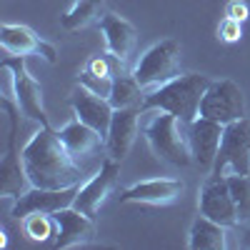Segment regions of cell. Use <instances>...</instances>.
I'll list each match as a JSON object with an SVG mask.
<instances>
[{
	"label": "cell",
	"instance_id": "22",
	"mask_svg": "<svg viewBox=\"0 0 250 250\" xmlns=\"http://www.w3.org/2000/svg\"><path fill=\"white\" fill-rule=\"evenodd\" d=\"M23 230L35 243H50L58 238V223L50 213H30L23 218Z\"/></svg>",
	"mask_w": 250,
	"mask_h": 250
},
{
	"label": "cell",
	"instance_id": "15",
	"mask_svg": "<svg viewBox=\"0 0 250 250\" xmlns=\"http://www.w3.org/2000/svg\"><path fill=\"white\" fill-rule=\"evenodd\" d=\"M100 33L105 38V48L113 55V60H118V62L130 60L135 43H138V33L128 20L115 15V13L100 15Z\"/></svg>",
	"mask_w": 250,
	"mask_h": 250
},
{
	"label": "cell",
	"instance_id": "19",
	"mask_svg": "<svg viewBox=\"0 0 250 250\" xmlns=\"http://www.w3.org/2000/svg\"><path fill=\"white\" fill-rule=\"evenodd\" d=\"M188 245L193 250H223L228 248V228L205 215H198L190 225Z\"/></svg>",
	"mask_w": 250,
	"mask_h": 250
},
{
	"label": "cell",
	"instance_id": "10",
	"mask_svg": "<svg viewBox=\"0 0 250 250\" xmlns=\"http://www.w3.org/2000/svg\"><path fill=\"white\" fill-rule=\"evenodd\" d=\"M78 188L80 185H73V188H30L28 193H23L20 198H15V205H13V218H20L23 220L25 215L30 213H58L62 208H70L75 203V195H78Z\"/></svg>",
	"mask_w": 250,
	"mask_h": 250
},
{
	"label": "cell",
	"instance_id": "26",
	"mask_svg": "<svg viewBox=\"0 0 250 250\" xmlns=\"http://www.w3.org/2000/svg\"><path fill=\"white\" fill-rule=\"evenodd\" d=\"M218 38L223 40V43H238V40L243 38V23L225 15L220 20V25H218Z\"/></svg>",
	"mask_w": 250,
	"mask_h": 250
},
{
	"label": "cell",
	"instance_id": "7",
	"mask_svg": "<svg viewBox=\"0 0 250 250\" xmlns=\"http://www.w3.org/2000/svg\"><path fill=\"white\" fill-rule=\"evenodd\" d=\"M3 68L10 70V78H13V95H15L18 108L23 110V115L30 118V120H35V123H40V128H50V125H48V115H45V108H43V90H40V83L28 73L23 55L5 58V60H3Z\"/></svg>",
	"mask_w": 250,
	"mask_h": 250
},
{
	"label": "cell",
	"instance_id": "24",
	"mask_svg": "<svg viewBox=\"0 0 250 250\" xmlns=\"http://www.w3.org/2000/svg\"><path fill=\"white\" fill-rule=\"evenodd\" d=\"M228 185H230V193L235 198L238 205V218L240 220H250V175H228Z\"/></svg>",
	"mask_w": 250,
	"mask_h": 250
},
{
	"label": "cell",
	"instance_id": "29",
	"mask_svg": "<svg viewBox=\"0 0 250 250\" xmlns=\"http://www.w3.org/2000/svg\"><path fill=\"white\" fill-rule=\"evenodd\" d=\"M40 55H43L48 62H58V53H55V48H53L50 43H45V40H43V45H40Z\"/></svg>",
	"mask_w": 250,
	"mask_h": 250
},
{
	"label": "cell",
	"instance_id": "12",
	"mask_svg": "<svg viewBox=\"0 0 250 250\" xmlns=\"http://www.w3.org/2000/svg\"><path fill=\"white\" fill-rule=\"evenodd\" d=\"M70 103H73V110H75V118L83 120L85 125H90V128H95L100 135H108L110 130V120H113V103L108 98H103L93 90H88L85 85H80L73 90L70 95Z\"/></svg>",
	"mask_w": 250,
	"mask_h": 250
},
{
	"label": "cell",
	"instance_id": "4",
	"mask_svg": "<svg viewBox=\"0 0 250 250\" xmlns=\"http://www.w3.org/2000/svg\"><path fill=\"white\" fill-rule=\"evenodd\" d=\"M178 75H180V43L173 38H165L160 43L150 45L133 68V78L138 80L143 90H153Z\"/></svg>",
	"mask_w": 250,
	"mask_h": 250
},
{
	"label": "cell",
	"instance_id": "6",
	"mask_svg": "<svg viewBox=\"0 0 250 250\" xmlns=\"http://www.w3.org/2000/svg\"><path fill=\"white\" fill-rule=\"evenodd\" d=\"M200 115L223 125L245 118V95L240 85L230 78L210 80V85L200 100Z\"/></svg>",
	"mask_w": 250,
	"mask_h": 250
},
{
	"label": "cell",
	"instance_id": "21",
	"mask_svg": "<svg viewBox=\"0 0 250 250\" xmlns=\"http://www.w3.org/2000/svg\"><path fill=\"white\" fill-rule=\"evenodd\" d=\"M143 88L138 85V80L130 75H113V90H110V103H113V108H143Z\"/></svg>",
	"mask_w": 250,
	"mask_h": 250
},
{
	"label": "cell",
	"instance_id": "14",
	"mask_svg": "<svg viewBox=\"0 0 250 250\" xmlns=\"http://www.w3.org/2000/svg\"><path fill=\"white\" fill-rule=\"evenodd\" d=\"M140 113L143 108H118L113 113L110 120V130L105 135V150L108 158L113 160H123L125 155L130 153L135 135H138V123H140Z\"/></svg>",
	"mask_w": 250,
	"mask_h": 250
},
{
	"label": "cell",
	"instance_id": "13",
	"mask_svg": "<svg viewBox=\"0 0 250 250\" xmlns=\"http://www.w3.org/2000/svg\"><path fill=\"white\" fill-rule=\"evenodd\" d=\"M185 193V183L178 178H150L130 185L120 193V203H145V205H168Z\"/></svg>",
	"mask_w": 250,
	"mask_h": 250
},
{
	"label": "cell",
	"instance_id": "3",
	"mask_svg": "<svg viewBox=\"0 0 250 250\" xmlns=\"http://www.w3.org/2000/svg\"><path fill=\"white\" fill-rule=\"evenodd\" d=\"M183 125L185 123L178 120L173 113L155 110L143 128L153 155L160 163L173 165V168H183V165L193 163L190 145H188V130H183Z\"/></svg>",
	"mask_w": 250,
	"mask_h": 250
},
{
	"label": "cell",
	"instance_id": "18",
	"mask_svg": "<svg viewBox=\"0 0 250 250\" xmlns=\"http://www.w3.org/2000/svg\"><path fill=\"white\" fill-rule=\"evenodd\" d=\"M33 188L25 165H23V153H18L15 145H8V153L0 163V193L10 195V198H20L23 193H28Z\"/></svg>",
	"mask_w": 250,
	"mask_h": 250
},
{
	"label": "cell",
	"instance_id": "23",
	"mask_svg": "<svg viewBox=\"0 0 250 250\" xmlns=\"http://www.w3.org/2000/svg\"><path fill=\"white\" fill-rule=\"evenodd\" d=\"M103 10V0H75V5L62 15V28L65 30H78L85 28L90 20H95Z\"/></svg>",
	"mask_w": 250,
	"mask_h": 250
},
{
	"label": "cell",
	"instance_id": "5",
	"mask_svg": "<svg viewBox=\"0 0 250 250\" xmlns=\"http://www.w3.org/2000/svg\"><path fill=\"white\" fill-rule=\"evenodd\" d=\"M225 170L250 175V120L240 118L223 128L220 150L213 165L215 175H225Z\"/></svg>",
	"mask_w": 250,
	"mask_h": 250
},
{
	"label": "cell",
	"instance_id": "11",
	"mask_svg": "<svg viewBox=\"0 0 250 250\" xmlns=\"http://www.w3.org/2000/svg\"><path fill=\"white\" fill-rule=\"evenodd\" d=\"M115 180H118V160L105 158V160H103V165H100V170L85 185L78 188V195H75L73 208H78L80 213H85L88 218L95 220L98 208H100L103 200H105V195L113 190Z\"/></svg>",
	"mask_w": 250,
	"mask_h": 250
},
{
	"label": "cell",
	"instance_id": "20",
	"mask_svg": "<svg viewBox=\"0 0 250 250\" xmlns=\"http://www.w3.org/2000/svg\"><path fill=\"white\" fill-rule=\"evenodd\" d=\"M0 43L3 48L10 53V55H30V53H40V45H43V40H40L30 28L25 25H15V23H3L0 28Z\"/></svg>",
	"mask_w": 250,
	"mask_h": 250
},
{
	"label": "cell",
	"instance_id": "25",
	"mask_svg": "<svg viewBox=\"0 0 250 250\" xmlns=\"http://www.w3.org/2000/svg\"><path fill=\"white\" fill-rule=\"evenodd\" d=\"M78 83L80 85H85L88 90L103 95V98H110V90H113V78H103V75H95L90 70L83 68L80 75H78Z\"/></svg>",
	"mask_w": 250,
	"mask_h": 250
},
{
	"label": "cell",
	"instance_id": "1",
	"mask_svg": "<svg viewBox=\"0 0 250 250\" xmlns=\"http://www.w3.org/2000/svg\"><path fill=\"white\" fill-rule=\"evenodd\" d=\"M23 153V165L30 183L35 188H73L83 178L80 163L68 153V148L62 145L58 130L40 128L35 135L25 143Z\"/></svg>",
	"mask_w": 250,
	"mask_h": 250
},
{
	"label": "cell",
	"instance_id": "28",
	"mask_svg": "<svg viewBox=\"0 0 250 250\" xmlns=\"http://www.w3.org/2000/svg\"><path fill=\"white\" fill-rule=\"evenodd\" d=\"M225 15L240 20V23H245V20L250 18V8L243 3V0H230V3H228V8H225Z\"/></svg>",
	"mask_w": 250,
	"mask_h": 250
},
{
	"label": "cell",
	"instance_id": "9",
	"mask_svg": "<svg viewBox=\"0 0 250 250\" xmlns=\"http://www.w3.org/2000/svg\"><path fill=\"white\" fill-rule=\"evenodd\" d=\"M223 123H215L210 118H198L188 125V145H190V155L193 163L203 173L210 175L213 173V165L220 150V138H223Z\"/></svg>",
	"mask_w": 250,
	"mask_h": 250
},
{
	"label": "cell",
	"instance_id": "16",
	"mask_svg": "<svg viewBox=\"0 0 250 250\" xmlns=\"http://www.w3.org/2000/svg\"><path fill=\"white\" fill-rule=\"evenodd\" d=\"M58 135L75 160L90 158V155L100 153V148H105V135H100L95 128H90V125H85L78 118L70 120L68 125H62L58 130Z\"/></svg>",
	"mask_w": 250,
	"mask_h": 250
},
{
	"label": "cell",
	"instance_id": "8",
	"mask_svg": "<svg viewBox=\"0 0 250 250\" xmlns=\"http://www.w3.org/2000/svg\"><path fill=\"white\" fill-rule=\"evenodd\" d=\"M198 210L200 215L210 218L225 228H235L238 225V205L235 198L230 193V185H228L225 175H215L210 173L208 180L200 188V198H198Z\"/></svg>",
	"mask_w": 250,
	"mask_h": 250
},
{
	"label": "cell",
	"instance_id": "2",
	"mask_svg": "<svg viewBox=\"0 0 250 250\" xmlns=\"http://www.w3.org/2000/svg\"><path fill=\"white\" fill-rule=\"evenodd\" d=\"M210 85V78L200 73H180L178 78L153 88L143 98V113L148 110H165L173 113L178 120L190 125L200 118V100Z\"/></svg>",
	"mask_w": 250,
	"mask_h": 250
},
{
	"label": "cell",
	"instance_id": "17",
	"mask_svg": "<svg viewBox=\"0 0 250 250\" xmlns=\"http://www.w3.org/2000/svg\"><path fill=\"white\" fill-rule=\"evenodd\" d=\"M55 223H58V238H55V248H75L80 243H85L93 238V218H88L85 213H80L78 208H62V210L53 213Z\"/></svg>",
	"mask_w": 250,
	"mask_h": 250
},
{
	"label": "cell",
	"instance_id": "27",
	"mask_svg": "<svg viewBox=\"0 0 250 250\" xmlns=\"http://www.w3.org/2000/svg\"><path fill=\"white\" fill-rule=\"evenodd\" d=\"M85 70H90V73H95V75H103V78H113L110 62H108L105 58H103V55H93V58L88 60Z\"/></svg>",
	"mask_w": 250,
	"mask_h": 250
}]
</instances>
